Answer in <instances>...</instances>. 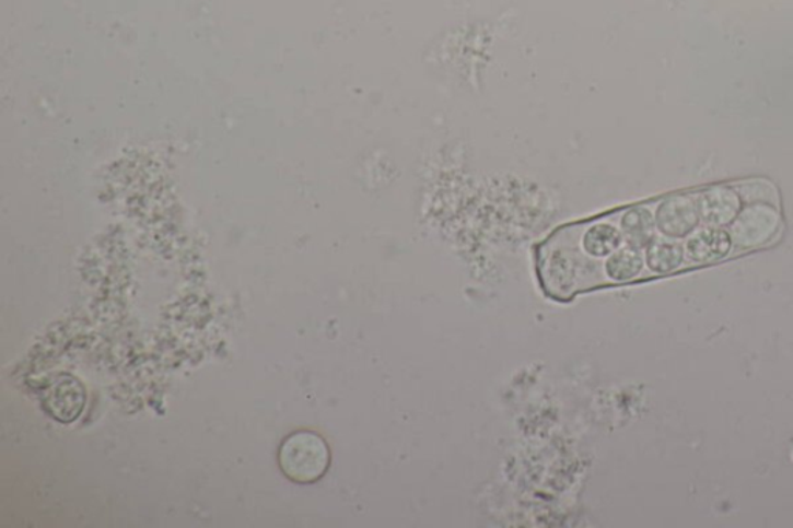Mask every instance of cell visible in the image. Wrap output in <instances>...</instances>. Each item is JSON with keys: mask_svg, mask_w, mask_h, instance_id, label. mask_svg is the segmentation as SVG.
I'll return each instance as SVG.
<instances>
[{"mask_svg": "<svg viewBox=\"0 0 793 528\" xmlns=\"http://www.w3.org/2000/svg\"><path fill=\"white\" fill-rule=\"evenodd\" d=\"M625 236L610 218L592 219L560 230L539 251L543 288L557 300L603 284V260L623 247Z\"/></svg>", "mask_w": 793, "mask_h": 528, "instance_id": "6da1fadb", "label": "cell"}, {"mask_svg": "<svg viewBox=\"0 0 793 528\" xmlns=\"http://www.w3.org/2000/svg\"><path fill=\"white\" fill-rule=\"evenodd\" d=\"M278 462L287 479L308 485L318 482L329 471L330 448L314 431H296L282 442Z\"/></svg>", "mask_w": 793, "mask_h": 528, "instance_id": "7a4b0ae2", "label": "cell"}, {"mask_svg": "<svg viewBox=\"0 0 793 528\" xmlns=\"http://www.w3.org/2000/svg\"><path fill=\"white\" fill-rule=\"evenodd\" d=\"M44 404L51 418L58 422H74L80 418L85 404L83 383L70 374L58 375L47 388Z\"/></svg>", "mask_w": 793, "mask_h": 528, "instance_id": "3957f363", "label": "cell"}, {"mask_svg": "<svg viewBox=\"0 0 793 528\" xmlns=\"http://www.w3.org/2000/svg\"><path fill=\"white\" fill-rule=\"evenodd\" d=\"M698 203L687 196L666 199L655 211V226L668 239L688 236L698 226Z\"/></svg>", "mask_w": 793, "mask_h": 528, "instance_id": "277c9868", "label": "cell"}, {"mask_svg": "<svg viewBox=\"0 0 793 528\" xmlns=\"http://www.w3.org/2000/svg\"><path fill=\"white\" fill-rule=\"evenodd\" d=\"M780 225V219L775 211L766 207H755L740 214L738 221L733 225V244L740 248H754L766 244L770 237L775 236Z\"/></svg>", "mask_w": 793, "mask_h": 528, "instance_id": "5b68a950", "label": "cell"}, {"mask_svg": "<svg viewBox=\"0 0 793 528\" xmlns=\"http://www.w3.org/2000/svg\"><path fill=\"white\" fill-rule=\"evenodd\" d=\"M732 236L720 226H710L692 234L685 245L688 259L695 263H710L724 259L732 251Z\"/></svg>", "mask_w": 793, "mask_h": 528, "instance_id": "8992f818", "label": "cell"}, {"mask_svg": "<svg viewBox=\"0 0 793 528\" xmlns=\"http://www.w3.org/2000/svg\"><path fill=\"white\" fill-rule=\"evenodd\" d=\"M643 269H645V258L639 248L631 245L618 248L609 258L603 260V284H627L635 281L643 273Z\"/></svg>", "mask_w": 793, "mask_h": 528, "instance_id": "52a82bcc", "label": "cell"}, {"mask_svg": "<svg viewBox=\"0 0 793 528\" xmlns=\"http://www.w3.org/2000/svg\"><path fill=\"white\" fill-rule=\"evenodd\" d=\"M699 214L711 226H724L739 213V197L728 188H711L698 202Z\"/></svg>", "mask_w": 793, "mask_h": 528, "instance_id": "ba28073f", "label": "cell"}, {"mask_svg": "<svg viewBox=\"0 0 793 528\" xmlns=\"http://www.w3.org/2000/svg\"><path fill=\"white\" fill-rule=\"evenodd\" d=\"M618 226L623 233L625 242L631 247L646 248L654 240L655 215L646 207L629 208L618 219Z\"/></svg>", "mask_w": 793, "mask_h": 528, "instance_id": "9c48e42d", "label": "cell"}, {"mask_svg": "<svg viewBox=\"0 0 793 528\" xmlns=\"http://www.w3.org/2000/svg\"><path fill=\"white\" fill-rule=\"evenodd\" d=\"M684 256V247L677 242L654 239L646 247L645 262L653 273L666 274L683 266Z\"/></svg>", "mask_w": 793, "mask_h": 528, "instance_id": "30bf717a", "label": "cell"}]
</instances>
